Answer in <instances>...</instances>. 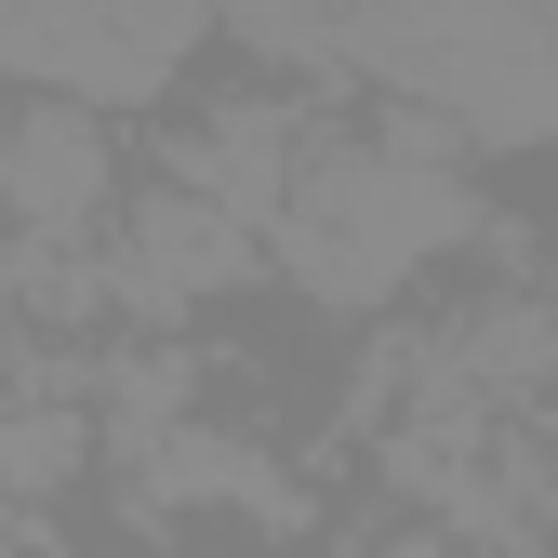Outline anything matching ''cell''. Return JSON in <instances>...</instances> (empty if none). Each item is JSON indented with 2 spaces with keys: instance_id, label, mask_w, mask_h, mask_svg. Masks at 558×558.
<instances>
[{
  "instance_id": "ba28073f",
  "label": "cell",
  "mask_w": 558,
  "mask_h": 558,
  "mask_svg": "<svg viewBox=\"0 0 558 558\" xmlns=\"http://www.w3.org/2000/svg\"><path fill=\"white\" fill-rule=\"evenodd\" d=\"M532 14H545V40H558V0H532Z\"/></svg>"
},
{
  "instance_id": "8992f818",
  "label": "cell",
  "mask_w": 558,
  "mask_h": 558,
  "mask_svg": "<svg viewBox=\"0 0 558 558\" xmlns=\"http://www.w3.org/2000/svg\"><path fill=\"white\" fill-rule=\"evenodd\" d=\"M227 266H240V227L199 214V199H160L147 240H133V279H147V293H214Z\"/></svg>"
},
{
  "instance_id": "277c9868",
  "label": "cell",
  "mask_w": 558,
  "mask_h": 558,
  "mask_svg": "<svg viewBox=\"0 0 558 558\" xmlns=\"http://www.w3.org/2000/svg\"><path fill=\"white\" fill-rule=\"evenodd\" d=\"M94 199H107V133H94V107H27V120H0V214L81 227Z\"/></svg>"
},
{
  "instance_id": "3957f363",
  "label": "cell",
  "mask_w": 558,
  "mask_h": 558,
  "mask_svg": "<svg viewBox=\"0 0 558 558\" xmlns=\"http://www.w3.org/2000/svg\"><path fill=\"white\" fill-rule=\"evenodd\" d=\"M214 0H0V66L53 107H147L199 53Z\"/></svg>"
},
{
  "instance_id": "7a4b0ae2",
  "label": "cell",
  "mask_w": 558,
  "mask_h": 558,
  "mask_svg": "<svg viewBox=\"0 0 558 558\" xmlns=\"http://www.w3.org/2000/svg\"><path fill=\"white\" fill-rule=\"evenodd\" d=\"M439 240H465V186L439 160V133H386V147H306L279 186V253L306 293L360 306L386 279H412Z\"/></svg>"
},
{
  "instance_id": "6da1fadb",
  "label": "cell",
  "mask_w": 558,
  "mask_h": 558,
  "mask_svg": "<svg viewBox=\"0 0 558 558\" xmlns=\"http://www.w3.org/2000/svg\"><path fill=\"white\" fill-rule=\"evenodd\" d=\"M345 66L478 147L558 133V40L532 0H345Z\"/></svg>"
},
{
  "instance_id": "52a82bcc",
  "label": "cell",
  "mask_w": 558,
  "mask_h": 558,
  "mask_svg": "<svg viewBox=\"0 0 558 558\" xmlns=\"http://www.w3.org/2000/svg\"><path fill=\"white\" fill-rule=\"evenodd\" d=\"M214 14L266 66H345V0H214Z\"/></svg>"
},
{
  "instance_id": "5b68a950",
  "label": "cell",
  "mask_w": 558,
  "mask_h": 558,
  "mask_svg": "<svg viewBox=\"0 0 558 558\" xmlns=\"http://www.w3.org/2000/svg\"><path fill=\"white\" fill-rule=\"evenodd\" d=\"M293 120H279V107H227V120H199L186 133V186L173 199H199V214H227V227H253V214H279V186H293Z\"/></svg>"
}]
</instances>
